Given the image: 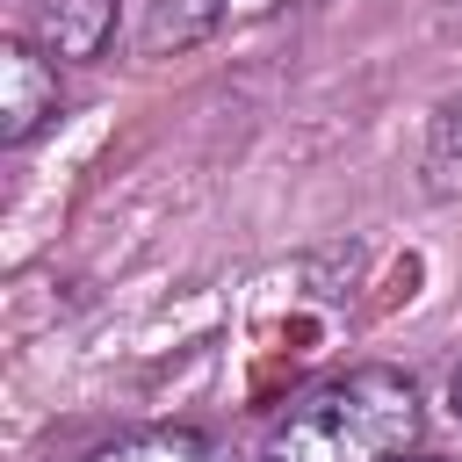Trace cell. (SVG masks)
<instances>
[{
	"label": "cell",
	"mask_w": 462,
	"mask_h": 462,
	"mask_svg": "<svg viewBox=\"0 0 462 462\" xmlns=\"http://www.w3.org/2000/svg\"><path fill=\"white\" fill-rule=\"evenodd\" d=\"M79 462H217V448L188 426H137V433H116V440L87 448Z\"/></svg>",
	"instance_id": "obj_5"
},
{
	"label": "cell",
	"mask_w": 462,
	"mask_h": 462,
	"mask_svg": "<svg viewBox=\"0 0 462 462\" xmlns=\"http://www.w3.org/2000/svg\"><path fill=\"white\" fill-rule=\"evenodd\" d=\"M58 116H65V79H58L51 51L29 43V36H7V43H0V144L22 152V144H29L36 130H51Z\"/></svg>",
	"instance_id": "obj_2"
},
{
	"label": "cell",
	"mask_w": 462,
	"mask_h": 462,
	"mask_svg": "<svg viewBox=\"0 0 462 462\" xmlns=\"http://www.w3.org/2000/svg\"><path fill=\"white\" fill-rule=\"evenodd\" d=\"M426 188L433 195H462V101H440L433 108V130H426Z\"/></svg>",
	"instance_id": "obj_6"
},
{
	"label": "cell",
	"mask_w": 462,
	"mask_h": 462,
	"mask_svg": "<svg viewBox=\"0 0 462 462\" xmlns=\"http://www.w3.org/2000/svg\"><path fill=\"white\" fill-rule=\"evenodd\" d=\"M448 411H455V419H462V368H455V375H448Z\"/></svg>",
	"instance_id": "obj_7"
},
{
	"label": "cell",
	"mask_w": 462,
	"mask_h": 462,
	"mask_svg": "<svg viewBox=\"0 0 462 462\" xmlns=\"http://www.w3.org/2000/svg\"><path fill=\"white\" fill-rule=\"evenodd\" d=\"M224 0H137V22H130V51L144 58H166V51H188L217 29Z\"/></svg>",
	"instance_id": "obj_4"
},
{
	"label": "cell",
	"mask_w": 462,
	"mask_h": 462,
	"mask_svg": "<svg viewBox=\"0 0 462 462\" xmlns=\"http://www.w3.org/2000/svg\"><path fill=\"white\" fill-rule=\"evenodd\" d=\"M123 29L116 0H29V43L51 58H101Z\"/></svg>",
	"instance_id": "obj_3"
},
{
	"label": "cell",
	"mask_w": 462,
	"mask_h": 462,
	"mask_svg": "<svg viewBox=\"0 0 462 462\" xmlns=\"http://www.w3.org/2000/svg\"><path fill=\"white\" fill-rule=\"evenodd\" d=\"M419 440H426L419 383L390 361H361L296 390L274 411L260 462H411Z\"/></svg>",
	"instance_id": "obj_1"
},
{
	"label": "cell",
	"mask_w": 462,
	"mask_h": 462,
	"mask_svg": "<svg viewBox=\"0 0 462 462\" xmlns=\"http://www.w3.org/2000/svg\"><path fill=\"white\" fill-rule=\"evenodd\" d=\"M411 462H448V455H411Z\"/></svg>",
	"instance_id": "obj_8"
}]
</instances>
